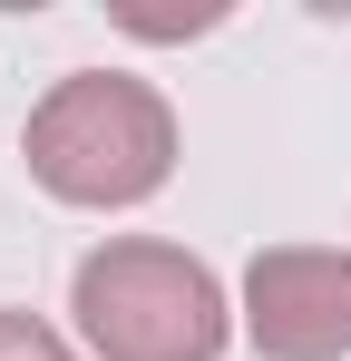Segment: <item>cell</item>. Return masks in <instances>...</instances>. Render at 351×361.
Listing matches in <instances>:
<instances>
[{
  "mask_svg": "<svg viewBox=\"0 0 351 361\" xmlns=\"http://www.w3.org/2000/svg\"><path fill=\"white\" fill-rule=\"evenodd\" d=\"M78 332L98 361H215L225 352V283L185 244L117 235L78 264Z\"/></svg>",
  "mask_w": 351,
  "mask_h": 361,
  "instance_id": "obj_2",
  "label": "cell"
},
{
  "mask_svg": "<svg viewBox=\"0 0 351 361\" xmlns=\"http://www.w3.org/2000/svg\"><path fill=\"white\" fill-rule=\"evenodd\" d=\"M20 157L30 176L68 195V205H137L156 195L176 166V118L147 78H117V68H78L58 78L49 98L20 127Z\"/></svg>",
  "mask_w": 351,
  "mask_h": 361,
  "instance_id": "obj_1",
  "label": "cell"
},
{
  "mask_svg": "<svg viewBox=\"0 0 351 361\" xmlns=\"http://www.w3.org/2000/svg\"><path fill=\"white\" fill-rule=\"evenodd\" d=\"M0 361H78L58 342L49 322H30V312H0Z\"/></svg>",
  "mask_w": 351,
  "mask_h": 361,
  "instance_id": "obj_4",
  "label": "cell"
},
{
  "mask_svg": "<svg viewBox=\"0 0 351 361\" xmlns=\"http://www.w3.org/2000/svg\"><path fill=\"white\" fill-rule=\"evenodd\" d=\"M244 332L273 361H332L351 352V254L332 244H273L244 274Z\"/></svg>",
  "mask_w": 351,
  "mask_h": 361,
  "instance_id": "obj_3",
  "label": "cell"
}]
</instances>
